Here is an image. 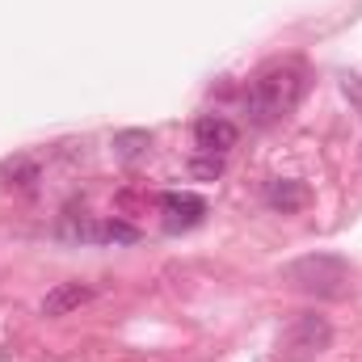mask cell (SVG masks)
<instances>
[{
	"label": "cell",
	"instance_id": "cell-1",
	"mask_svg": "<svg viewBox=\"0 0 362 362\" xmlns=\"http://www.w3.org/2000/svg\"><path fill=\"white\" fill-rule=\"evenodd\" d=\"M303 97V72L295 64H278V68H266L249 93H245V114L253 127H270V122H282Z\"/></svg>",
	"mask_w": 362,
	"mask_h": 362
},
{
	"label": "cell",
	"instance_id": "cell-2",
	"mask_svg": "<svg viewBox=\"0 0 362 362\" xmlns=\"http://www.w3.org/2000/svg\"><path fill=\"white\" fill-rule=\"evenodd\" d=\"M286 278L303 291V295H316V299H337L346 295L350 286V266L333 253H312V257H299L286 266Z\"/></svg>",
	"mask_w": 362,
	"mask_h": 362
},
{
	"label": "cell",
	"instance_id": "cell-3",
	"mask_svg": "<svg viewBox=\"0 0 362 362\" xmlns=\"http://www.w3.org/2000/svg\"><path fill=\"white\" fill-rule=\"evenodd\" d=\"M329 346H333V325L325 316H316V312L295 316L282 329V337H278V354L286 362H312V358H320Z\"/></svg>",
	"mask_w": 362,
	"mask_h": 362
},
{
	"label": "cell",
	"instance_id": "cell-4",
	"mask_svg": "<svg viewBox=\"0 0 362 362\" xmlns=\"http://www.w3.org/2000/svg\"><path fill=\"white\" fill-rule=\"evenodd\" d=\"M236 139H240V131H236V122H228L223 114H202V118L194 122V144H198V152H206V156L232 152Z\"/></svg>",
	"mask_w": 362,
	"mask_h": 362
},
{
	"label": "cell",
	"instance_id": "cell-5",
	"mask_svg": "<svg viewBox=\"0 0 362 362\" xmlns=\"http://www.w3.org/2000/svg\"><path fill=\"white\" fill-rule=\"evenodd\" d=\"M64 236H72V240H101V245H131L139 232L131 223H118V219H105V223L81 219V223H68Z\"/></svg>",
	"mask_w": 362,
	"mask_h": 362
},
{
	"label": "cell",
	"instance_id": "cell-6",
	"mask_svg": "<svg viewBox=\"0 0 362 362\" xmlns=\"http://www.w3.org/2000/svg\"><path fill=\"white\" fill-rule=\"evenodd\" d=\"M89 286L85 282H55L47 295H42V316H68V312H76L81 303H89Z\"/></svg>",
	"mask_w": 362,
	"mask_h": 362
},
{
	"label": "cell",
	"instance_id": "cell-7",
	"mask_svg": "<svg viewBox=\"0 0 362 362\" xmlns=\"http://www.w3.org/2000/svg\"><path fill=\"white\" fill-rule=\"evenodd\" d=\"M160 211H165V223L169 228H194L202 215H206V202L198 198V194H165L160 198Z\"/></svg>",
	"mask_w": 362,
	"mask_h": 362
},
{
	"label": "cell",
	"instance_id": "cell-8",
	"mask_svg": "<svg viewBox=\"0 0 362 362\" xmlns=\"http://www.w3.org/2000/svg\"><path fill=\"white\" fill-rule=\"evenodd\" d=\"M262 194H266V206H270V211H282V215H295V211L308 206V185H303V181L274 177V181H266Z\"/></svg>",
	"mask_w": 362,
	"mask_h": 362
},
{
	"label": "cell",
	"instance_id": "cell-9",
	"mask_svg": "<svg viewBox=\"0 0 362 362\" xmlns=\"http://www.w3.org/2000/svg\"><path fill=\"white\" fill-rule=\"evenodd\" d=\"M148 148H152V135H148V131H118V135H114L118 160H139Z\"/></svg>",
	"mask_w": 362,
	"mask_h": 362
},
{
	"label": "cell",
	"instance_id": "cell-10",
	"mask_svg": "<svg viewBox=\"0 0 362 362\" xmlns=\"http://www.w3.org/2000/svg\"><path fill=\"white\" fill-rule=\"evenodd\" d=\"M189 169H194V177H219V173H223V156H206V152H202Z\"/></svg>",
	"mask_w": 362,
	"mask_h": 362
},
{
	"label": "cell",
	"instance_id": "cell-11",
	"mask_svg": "<svg viewBox=\"0 0 362 362\" xmlns=\"http://www.w3.org/2000/svg\"><path fill=\"white\" fill-rule=\"evenodd\" d=\"M4 177H21L17 185H34L38 169H34V165H8V169H4Z\"/></svg>",
	"mask_w": 362,
	"mask_h": 362
},
{
	"label": "cell",
	"instance_id": "cell-12",
	"mask_svg": "<svg viewBox=\"0 0 362 362\" xmlns=\"http://www.w3.org/2000/svg\"><path fill=\"white\" fill-rule=\"evenodd\" d=\"M346 93H354V97L362 101V81L358 76H346Z\"/></svg>",
	"mask_w": 362,
	"mask_h": 362
}]
</instances>
